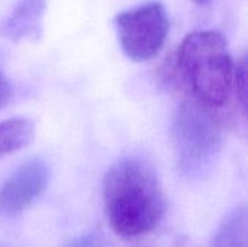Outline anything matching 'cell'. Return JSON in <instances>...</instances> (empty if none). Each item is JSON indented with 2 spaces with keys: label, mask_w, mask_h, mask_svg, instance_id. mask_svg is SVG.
I'll use <instances>...</instances> for the list:
<instances>
[{
  "label": "cell",
  "mask_w": 248,
  "mask_h": 247,
  "mask_svg": "<svg viewBox=\"0 0 248 247\" xmlns=\"http://www.w3.org/2000/svg\"><path fill=\"white\" fill-rule=\"evenodd\" d=\"M108 220L122 237L151 233L161 221L166 199L155 170L141 159H124L103 179Z\"/></svg>",
  "instance_id": "obj_1"
},
{
  "label": "cell",
  "mask_w": 248,
  "mask_h": 247,
  "mask_svg": "<svg viewBox=\"0 0 248 247\" xmlns=\"http://www.w3.org/2000/svg\"><path fill=\"white\" fill-rule=\"evenodd\" d=\"M119 44L128 58L148 61L163 49L169 29V15L163 3L150 1L115 16Z\"/></svg>",
  "instance_id": "obj_4"
},
{
  "label": "cell",
  "mask_w": 248,
  "mask_h": 247,
  "mask_svg": "<svg viewBox=\"0 0 248 247\" xmlns=\"http://www.w3.org/2000/svg\"><path fill=\"white\" fill-rule=\"evenodd\" d=\"M222 116L193 98L185 99L174 115L171 140L179 170L189 178L201 176L222 147Z\"/></svg>",
  "instance_id": "obj_3"
},
{
  "label": "cell",
  "mask_w": 248,
  "mask_h": 247,
  "mask_svg": "<svg viewBox=\"0 0 248 247\" xmlns=\"http://www.w3.org/2000/svg\"><path fill=\"white\" fill-rule=\"evenodd\" d=\"M46 0H20L0 25V32L10 41L38 38L42 28Z\"/></svg>",
  "instance_id": "obj_6"
},
{
  "label": "cell",
  "mask_w": 248,
  "mask_h": 247,
  "mask_svg": "<svg viewBox=\"0 0 248 247\" xmlns=\"http://www.w3.org/2000/svg\"><path fill=\"white\" fill-rule=\"evenodd\" d=\"M48 179L49 170L42 160L22 165L0 186V213L15 215L31 207L45 191Z\"/></svg>",
  "instance_id": "obj_5"
},
{
  "label": "cell",
  "mask_w": 248,
  "mask_h": 247,
  "mask_svg": "<svg viewBox=\"0 0 248 247\" xmlns=\"http://www.w3.org/2000/svg\"><path fill=\"white\" fill-rule=\"evenodd\" d=\"M12 98V86L9 79L0 71V109H3Z\"/></svg>",
  "instance_id": "obj_11"
},
{
  "label": "cell",
  "mask_w": 248,
  "mask_h": 247,
  "mask_svg": "<svg viewBox=\"0 0 248 247\" xmlns=\"http://www.w3.org/2000/svg\"><path fill=\"white\" fill-rule=\"evenodd\" d=\"M65 247H110L108 240L99 233H86L73 239Z\"/></svg>",
  "instance_id": "obj_10"
},
{
  "label": "cell",
  "mask_w": 248,
  "mask_h": 247,
  "mask_svg": "<svg viewBox=\"0 0 248 247\" xmlns=\"http://www.w3.org/2000/svg\"><path fill=\"white\" fill-rule=\"evenodd\" d=\"M0 247H1V246H0Z\"/></svg>",
  "instance_id": "obj_13"
},
{
  "label": "cell",
  "mask_w": 248,
  "mask_h": 247,
  "mask_svg": "<svg viewBox=\"0 0 248 247\" xmlns=\"http://www.w3.org/2000/svg\"><path fill=\"white\" fill-rule=\"evenodd\" d=\"M176 71L190 98L219 115L235 100V63L221 32L189 33L179 47Z\"/></svg>",
  "instance_id": "obj_2"
},
{
  "label": "cell",
  "mask_w": 248,
  "mask_h": 247,
  "mask_svg": "<svg viewBox=\"0 0 248 247\" xmlns=\"http://www.w3.org/2000/svg\"><path fill=\"white\" fill-rule=\"evenodd\" d=\"M235 100L246 115L247 111V57L243 55L235 64Z\"/></svg>",
  "instance_id": "obj_9"
},
{
  "label": "cell",
  "mask_w": 248,
  "mask_h": 247,
  "mask_svg": "<svg viewBox=\"0 0 248 247\" xmlns=\"http://www.w3.org/2000/svg\"><path fill=\"white\" fill-rule=\"evenodd\" d=\"M35 138V125L26 118H12L0 122V157L28 147Z\"/></svg>",
  "instance_id": "obj_8"
},
{
  "label": "cell",
  "mask_w": 248,
  "mask_h": 247,
  "mask_svg": "<svg viewBox=\"0 0 248 247\" xmlns=\"http://www.w3.org/2000/svg\"><path fill=\"white\" fill-rule=\"evenodd\" d=\"M195 3H198V4H206V3H209L211 0H193Z\"/></svg>",
  "instance_id": "obj_12"
},
{
  "label": "cell",
  "mask_w": 248,
  "mask_h": 247,
  "mask_svg": "<svg viewBox=\"0 0 248 247\" xmlns=\"http://www.w3.org/2000/svg\"><path fill=\"white\" fill-rule=\"evenodd\" d=\"M247 208H234L217 229L211 247H247Z\"/></svg>",
  "instance_id": "obj_7"
}]
</instances>
